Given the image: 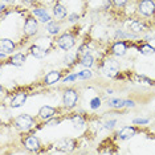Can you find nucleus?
<instances>
[{"mask_svg": "<svg viewBox=\"0 0 155 155\" xmlns=\"http://www.w3.org/2000/svg\"><path fill=\"white\" fill-rule=\"evenodd\" d=\"M138 9L140 12V15L150 17L155 13V2L154 0H140Z\"/></svg>", "mask_w": 155, "mask_h": 155, "instance_id": "1", "label": "nucleus"}, {"mask_svg": "<svg viewBox=\"0 0 155 155\" xmlns=\"http://www.w3.org/2000/svg\"><path fill=\"white\" fill-rule=\"evenodd\" d=\"M77 100H78V94L74 89H66L64 93V97H62V101H64L65 107L68 109H73L77 104Z\"/></svg>", "mask_w": 155, "mask_h": 155, "instance_id": "2", "label": "nucleus"}, {"mask_svg": "<svg viewBox=\"0 0 155 155\" xmlns=\"http://www.w3.org/2000/svg\"><path fill=\"white\" fill-rule=\"evenodd\" d=\"M74 44H76L74 37H73L72 35H69V33H64V35H61V36L57 38V45L61 49H64V51H69V49H72L73 47H74Z\"/></svg>", "mask_w": 155, "mask_h": 155, "instance_id": "3", "label": "nucleus"}, {"mask_svg": "<svg viewBox=\"0 0 155 155\" xmlns=\"http://www.w3.org/2000/svg\"><path fill=\"white\" fill-rule=\"evenodd\" d=\"M15 123H16V126L19 129H21V130H29L35 125V121H33V118L31 117V115L21 114V115H19V117L16 118Z\"/></svg>", "mask_w": 155, "mask_h": 155, "instance_id": "4", "label": "nucleus"}, {"mask_svg": "<svg viewBox=\"0 0 155 155\" xmlns=\"http://www.w3.org/2000/svg\"><path fill=\"white\" fill-rule=\"evenodd\" d=\"M118 69H119L118 64L115 61H111V60L105 61L104 64H102V66H101L102 73H104L105 76H107V77H114L118 73Z\"/></svg>", "mask_w": 155, "mask_h": 155, "instance_id": "5", "label": "nucleus"}, {"mask_svg": "<svg viewBox=\"0 0 155 155\" xmlns=\"http://www.w3.org/2000/svg\"><path fill=\"white\" fill-rule=\"evenodd\" d=\"M54 146H56V149L62 151V153H70V151H73L76 149V142L70 138H64V139L58 140Z\"/></svg>", "mask_w": 155, "mask_h": 155, "instance_id": "6", "label": "nucleus"}, {"mask_svg": "<svg viewBox=\"0 0 155 155\" xmlns=\"http://www.w3.org/2000/svg\"><path fill=\"white\" fill-rule=\"evenodd\" d=\"M33 15L36 16V19L38 20L40 23H44V24H47L51 21V15H49V12L47 11L45 8H35L33 9Z\"/></svg>", "mask_w": 155, "mask_h": 155, "instance_id": "7", "label": "nucleus"}, {"mask_svg": "<svg viewBox=\"0 0 155 155\" xmlns=\"http://www.w3.org/2000/svg\"><path fill=\"white\" fill-rule=\"evenodd\" d=\"M24 32L28 36H33L37 32V19H27L25 24H24Z\"/></svg>", "mask_w": 155, "mask_h": 155, "instance_id": "8", "label": "nucleus"}, {"mask_svg": "<svg viewBox=\"0 0 155 155\" xmlns=\"http://www.w3.org/2000/svg\"><path fill=\"white\" fill-rule=\"evenodd\" d=\"M24 146L31 151H37L40 149V140H38V138H36L35 135H31V137H28V138L24 139Z\"/></svg>", "mask_w": 155, "mask_h": 155, "instance_id": "9", "label": "nucleus"}, {"mask_svg": "<svg viewBox=\"0 0 155 155\" xmlns=\"http://www.w3.org/2000/svg\"><path fill=\"white\" fill-rule=\"evenodd\" d=\"M60 78H61V73L58 70H51L44 78V84L45 85H53V84L58 82Z\"/></svg>", "mask_w": 155, "mask_h": 155, "instance_id": "10", "label": "nucleus"}, {"mask_svg": "<svg viewBox=\"0 0 155 155\" xmlns=\"http://www.w3.org/2000/svg\"><path fill=\"white\" fill-rule=\"evenodd\" d=\"M0 51L4 53H12L15 51V43L9 38H0Z\"/></svg>", "mask_w": 155, "mask_h": 155, "instance_id": "11", "label": "nucleus"}, {"mask_svg": "<svg viewBox=\"0 0 155 155\" xmlns=\"http://www.w3.org/2000/svg\"><path fill=\"white\" fill-rule=\"evenodd\" d=\"M135 129L131 127V126H125V127H122L121 129V131L118 133V137H119V139H122V140H127L130 139L131 137L135 135Z\"/></svg>", "mask_w": 155, "mask_h": 155, "instance_id": "12", "label": "nucleus"}, {"mask_svg": "<svg viewBox=\"0 0 155 155\" xmlns=\"http://www.w3.org/2000/svg\"><path fill=\"white\" fill-rule=\"evenodd\" d=\"M27 93H17L15 97H13V100L11 101V107L16 109V107H20L23 106L24 104H25L27 101Z\"/></svg>", "mask_w": 155, "mask_h": 155, "instance_id": "13", "label": "nucleus"}, {"mask_svg": "<svg viewBox=\"0 0 155 155\" xmlns=\"http://www.w3.org/2000/svg\"><path fill=\"white\" fill-rule=\"evenodd\" d=\"M126 51H127V45H126V43H123V41H117L111 48L113 54H115V56H123L126 53Z\"/></svg>", "mask_w": 155, "mask_h": 155, "instance_id": "14", "label": "nucleus"}, {"mask_svg": "<svg viewBox=\"0 0 155 155\" xmlns=\"http://www.w3.org/2000/svg\"><path fill=\"white\" fill-rule=\"evenodd\" d=\"M38 115L43 119H49L56 115V109L52 106H43L40 109V111H38Z\"/></svg>", "mask_w": 155, "mask_h": 155, "instance_id": "15", "label": "nucleus"}, {"mask_svg": "<svg viewBox=\"0 0 155 155\" xmlns=\"http://www.w3.org/2000/svg\"><path fill=\"white\" fill-rule=\"evenodd\" d=\"M53 15L57 20H62L66 17V8L62 4H56L53 7Z\"/></svg>", "mask_w": 155, "mask_h": 155, "instance_id": "16", "label": "nucleus"}, {"mask_svg": "<svg viewBox=\"0 0 155 155\" xmlns=\"http://www.w3.org/2000/svg\"><path fill=\"white\" fill-rule=\"evenodd\" d=\"M29 51H31V54L36 58H43L47 56V49L41 48L40 45H33V47H31Z\"/></svg>", "mask_w": 155, "mask_h": 155, "instance_id": "17", "label": "nucleus"}, {"mask_svg": "<svg viewBox=\"0 0 155 155\" xmlns=\"http://www.w3.org/2000/svg\"><path fill=\"white\" fill-rule=\"evenodd\" d=\"M45 29H47V32L51 33V35H57L60 32V25H58V23L51 20L49 23H47V28H45Z\"/></svg>", "mask_w": 155, "mask_h": 155, "instance_id": "18", "label": "nucleus"}, {"mask_svg": "<svg viewBox=\"0 0 155 155\" xmlns=\"http://www.w3.org/2000/svg\"><path fill=\"white\" fill-rule=\"evenodd\" d=\"M94 64V57L90 53H85L81 58V65H84L85 68H90Z\"/></svg>", "mask_w": 155, "mask_h": 155, "instance_id": "19", "label": "nucleus"}, {"mask_svg": "<svg viewBox=\"0 0 155 155\" xmlns=\"http://www.w3.org/2000/svg\"><path fill=\"white\" fill-rule=\"evenodd\" d=\"M24 62H25V56L23 53H17L11 58V64L15 66H21Z\"/></svg>", "mask_w": 155, "mask_h": 155, "instance_id": "20", "label": "nucleus"}, {"mask_svg": "<svg viewBox=\"0 0 155 155\" xmlns=\"http://www.w3.org/2000/svg\"><path fill=\"white\" fill-rule=\"evenodd\" d=\"M130 29H131L134 33H140V32H143V31L146 29V25L142 24L140 21H137V20H135V21H131Z\"/></svg>", "mask_w": 155, "mask_h": 155, "instance_id": "21", "label": "nucleus"}, {"mask_svg": "<svg viewBox=\"0 0 155 155\" xmlns=\"http://www.w3.org/2000/svg\"><path fill=\"white\" fill-rule=\"evenodd\" d=\"M70 121H72V123L74 125L76 129H81L85 126V119L81 117V115H73V117L70 118Z\"/></svg>", "mask_w": 155, "mask_h": 155, "instance_id": "22", "label": "nucleus"}, {"mask_svg": "<svg viewBox=\"0 0 155 155\" xmlns=\"http://www.w3.org/2000/svg\"><path fill=\"white\" fill-rule=\"evenodd\" d=\"M109 106H111L113 109H122V107H125V100L113 98V100L109 101Z\"/></svg>", "mask_w": 155, "mask_h": 155, "instance_id": "23", "label": "nucleus"}, {"mask_svg": "<svg viewBox=\"0 0 155 155\" xmlns=\"http://www.w3.org/2000/svg\"><path fill=\"white\" fill-rule=\"evenodd\" d=\"M139 51H140V53H142V54L149 56V54H153L154 53L155 49H154V47H151L150 44H144V45H142V47L139 48Z\"/></svg>", "mask_w": 155, "mask_h": 155, "instance_id": "24", "label": "nucleus"}, {"mask_svg": "<svg viewBox=\"0 0 155 155\" xmlns=\"http://www.w3.org/2000/svg\"><path fill=\"white\" fill-rule=\"evenodd\" d=\"M77 74H78V78H81V80H87V78H91L93 73H91L89 69H84V70H81L80 73H77Z\"/></svg>", "mask_w": 155, "mask_h": 155, "instance_id": "25", "label": "nucleus"}, {"mask_svg": "<svg viewBox=\"0 0 155 155\" xmlns=\"http://www.w3.org/2000/svg\"><path fill=\"white\" fill-rule=\"evenodd\" d=\"M89 105H90V107L93 109V110H96V109H98V107L101 106V100L98 97H96V98H93V100L90 101Z\"/></svg>", "mask_w": 155, "mask_h": 155, "instance_id": "26", "label": "nucleus"}, {"mask_svg": "<svg viewBox=\"0 0 155 155\" xmlns=\"http://www.w3.org/2000/svg\"><path fill=\"white\" fill-rule=\"evenodd\" d=\"M133 122L135 125H147L150 122V119H146V118H134Z\"/></svg>", "mask_w": 155, "mask_h": 155, "instance_id": "27", "label": "nucleus"}, {"mask_svg": "<svg viewBox=\"0 0 155 155\" xmlns=\"http://www.w3.org/2000/svg\"><path fill=\"white\" fill-rule=\"evenodd\" d=\"M77 78H78V74H69L68 77H65L62 81H64L65 84H68V82H73V81H76Z\"/></svg>", "mask_w": 155, "mask_h": 155, "instance_id": "28", "label": "nucleus"}, {"mask_svg": "<svg viewBox=\"0 0 155 155\" xmlns=\"http://www.w3.org/2000/svg\"><path fill=\"white\" fill-rule=\"evenodd\" d=\"M57 123H60V119L52 117V118H49V119H48V122L45 123V125H47V126H56Z\"/></svg>", "mask_w": 155, "mask_h": 155, "instance_id": "29", "label": "nucleus"}, {"mask_svg": "<svg viewBox=\"0 0 155 155\" xmlns=\"http://www.w3.org/2000/svg\"><path fill=\"white\" fill-rule=\"evenodd\" d=\"M78 19H80V16L77 15V13H70V15H69V19H68V21H69V23H76Z\"/></svg>", "mask_w": 155, "mask_h": 155, "instance_id": "30", "label": "nucleus"}, {"mask_svg": "<svg viewBox=\"0 0 155 155\" xmlns=\"http://www.w3.org/2000/svg\"><path fill=\"white\" fill-rule=\"evenodd\" d=\"M74 57H76V56L73 53H70V54L68 53V54H66V57H65V62H66V64H72L73 60H74Z\"/></svg>", "mask_w": 155, "mask_h": 155, "instance_id": "31", "label": "nucleus"}, {"mask_svg": "<svg viewBox=\"0 0 155 155\" xmlns=\"http://www.w3.org/2000/svg\"><path fill=\"white\" fill-rule=\"evenodd\" d=\"M115 123H117L115 119H113V121H107L106 123H105V127H106V129H113L115 126Z\"/></svg>", "mask_w": 155, "mask_h": 155, "instance_id": "32", "label": "nucleus"}, {"mask_svg": "<svg viewBox=\"0 0 155 155\" xmlns=\"http://www.w3.org/2000/svg\"><path fill=\"white\" fill-rule=\"evenodd\" d=\"M113 3H114L117 7H123L127 3V0H113Z\"/></svg>", "mask_w": 155, "mask_h": 155, "instance_id": "33", "label": "nucleus"}, {"mask_svg": "<svg viewBox=\"0 0 155 155\" xmlns=\"http://www.w3.org/2000/svg\"><path fill=\"white\" fill-rule=\"evenodd\" d=\"M125 106L126 107H134V106H135V102H133L130 100H125Z\"/></svg>", "mask_w": 155, "mask_h": 155, "instance_id": "34", "label": "nucleus"}, {"mask_svg": "<svg viewBox=\"0 0 155 155\" xmlns=\"http://www.w3.org/2000/svg\"><path fill=\"white\" fill-rule=\"evenodd\" d=\"M7 56V53H4V52H0V58H4Z\"/></svg>", "mask_w": 155, "mask_h": 155, "instance_id": "35", "label": "nucleus"}, {"mask_svg": "<svg viewBox=\"0 0 155 155\" xmlns=\"http://www.w3.org/2000/svg\"><path fill=\"white\" fill-rule=\"evenodd\" d=\"M4 8H5L4 5H0V11H3V9H4Z\"/></svg>", "mask_w": 155, "mask_h": 155, "instance_id": "36", "label": "nucleus"}, {"mask_svg": "<svg viewBox=\"0 0 155 155\" xmlns=\"http://www.w3.org/2000/svg\"><path fill=\"white\" fill-rule=\"evenodd\" d=\"M24 2H27V3H32L33 0H24Z\"/></svg>", "mask_w": 155, "mask_h": 155, "instance_id": "37", "label": "nucleus"}, {"mask_svg": "<svg viewBox=\"0 0 155 155\" xmlns=\"http://www.w3.org/2000/svg\"><path fill=\"white\" fill-rule=\"evenodd\" d=\"M2 90H3V87H2V85H0V93H2Z\"/></svg>", "mask_w": 155, "mask_h": 155, "instance_id": "38", "label": "nucleus"}, {"mask_svg": "<svg viewBox=\"0 0 155 155\" xmlns=\"http://www.w3.org/2000/svg\"><path fill=\"white\" fill-rule=\"evenodd\" d=\"M4 2H8V0H4Z\"/></svg>", "mask_w": 155, "mask_h": 155, "instance_id": "39", "label": "nucleus"}, {"mask_svg": "<svg viewBox=\"0 0 155 155\" xmlns=\"http://www.w3.org/2000/svg\"><path fill=\"white\" fill-rule=\"evenodd\" d=\"M0 73H2V72H0Z\"/></svg>", "mask_w": 155, "mask_h": 155, "instance_id": "40", "label": "nucleus"}]
</instances>
